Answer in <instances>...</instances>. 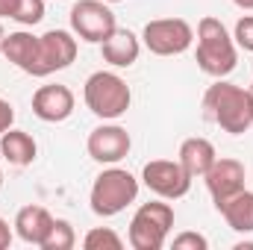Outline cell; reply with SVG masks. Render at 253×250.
Returning a JSON list of instances; mask_svg holds the SVG:
<instances>
[{"label": "cell", "instance_id": "d6986e66", "mask_svg": "<svg viewBox=\"0 0 253 250\" xmlns=\"http://www.w3.org/2000/svg\"><path fill=\"white\" fill-rule=\"evenodd\" d=\"M83 248L85 250H121L124 248V239L112 227H94V230L85 233Z\"/></svg>", "mask_w": 253, "mask_h": 250}, {"label": "cell", "instance_id": "9a60e30c", "mask_svg": "<svg viewBox=\"0 0 253 250\" xmlns=\"http://www.w3.org/2000/svg\"><path fill=\"white\" fill-rule=\"evenodd\" d=\"M100 53H103V62H109L112 68H129V65L138 62V53H141V42L135 33L129 30H115L103 44H100Z\"/></svg>", "mask_w": 253, "mask_h": 250}, {"label": "cell", "instance_id": "5bb4252c", "mask_svg": "<svg viewBox=\"0 0 253 250\" xmlns=\"http://www.w3.org/2000/svg\"><path fill=\"white\" fill-rule=\"evenodd\" d=\"M215 159H218L215 144H212L209 138H203V135H191V138H186V141L180 144V153H177V162L186 168V174H189L191 180L203 177V174L212 168Z\"/></svg>", "mask_w": 253, "mask_h": 250}, {"label": "cell", "instance_id": "44dd1931", "mask_svg": "<svg viewBox=\"0 0 253 250\" xmlns=\"http://www.w3.org/2000/svg\"><path fill=\"white\" fill-rule=\"evenodd\" d=\"M44 18V0H18L12 21H18L21 27H36Z\"/></svg>", "mask_w": 253, "mask_h": 250}, {"label": "cell", "instance_id": "603a6c76", "mask_svg": "<svg viewBox=\"0 0 253 250\" xmlns=\"http://www.w3.org/2000/svg\"><path fill=\"white\" fill-rule=\"evenodd\" d=\"M174 250H206L209 248V242H206V236H200V233H180V236H174Z\"/></svg>", "mask_w": 253, "mask_h": 250}, {"label": "cell", "instance_id": "52a82bcc", "mask_svg": "<svg viewBox=\"0 0 253 250\" xmlns=\"http://www.w3.org/2000/svg\"><path fill=\"white\" fill-rule=\"evenodd\" d=\"M194 42V30L183 18H156L141 30V44L156 56H180Z\"/></svg>", "mask_w": 253, "mask_h": 250}, {"label": "cell", "instance_id": "e0dca14e", "mask_svg": "<svg viewBox=\"0 0 253 250\" xmlns=\"http://www.w3.org/2000/svg\"><path fill=\"white\" fill-rule=\"evenodd\" d=\"M0 153L6 156L9 165L24 168V165H33V162H36L39 144H36V138H33L30 132H24V129H6V132L0 135Z\"/></svg>", "mask_w": 253, "mask_h": 250}, {"label": "cell", "instance_id": "3957f363", "mask_svg": "<svg viewBox=\"0 0 253 250\" xmlns=\"http://www.w3.org/2000/svg\"><path fill=\"white\" fill-rule=\"evenodd\" d=\"M138 197V180L118 165H109L103 168L88 191V203H91V212L100 215V218H115L121 215L129 203H135Z\"/></svg>", "mask_w": 253, "mask_h": 250}, {"label": "cell", "instance_id": "7c38bea8", "mask_svg": "<svg viewBox=\"0 0 253 250\" xmlns=\"http://www.w3.org/2000/svg\"><path fill=\"white\" fill-rule=\"evenodd\" d=\"M77 97L68 85H42L33 94V115L42 118L44 124H62L74 115Z\"/></svg>", "mask_w": 253, "mask_h": 250}, {"label": "cell", "instance_id": "d4e9b609", "mask_svg": "<svg viewBox=\"0 0 253 250\" xmlns=\"http://www.w3.org/2000/svg\"><path fill=\"white\" fill-rule=\"evenodd\" d=\"M9 245H12V227L0 218V250H9Z\"/></svg>", "mask_w": 253, "mask_h": 250}, {"label": "cell", "instance_id": "7a4b0ae2", "mask_svg": "<svg viewBox=\"0 0 253 250\" xmlns=\"http://www.w3.org/2000/svg\"><path fill=\"white\" fill-rule=\"evenodd\" d=\"M197 68L215 80H224L236 71L239 62V50H236V42L233 36L227 33V27L221 24V18H200L197 24Z\"/></svg>", "mask_w": 253, "mask_h": 250}, {"label": "cell", "instance_id": "8992f818", "mask_svg": "<svg viewBox=\"0 0 253 250\" xmlns=\"http://www.w3.org/2000/svg\"><path fill=\"white\" fill-rule=\"evenodd\" d=\"M118 30L115 12L106 0H77L71 6V33L88 44H103Z\"/></svg>", "mask_w": 253, "mask_h": 250}, {"label": "cell", "instance_id": "2e32d148", "mask_svg": "<svg viewBox=\"0 0 253 250\" xmlns=\"http://www.w3.org/2000/svg\"><path fill=\"white\" fill-rule=\"evenodd\" d=\"M15 68H21L24 74H33V65H36V53H39V36L27 33V30H18V33H9L3 39V50H0Z\"/></svg>", "mask_w": 253, "mask_h": 250}, {"label": "cell", "instance_id": "4dcf8cb0", "mask_svg": "<svg viewBox=\"0 0 253 250\" xmlns=\"http://www.w3.org/2000/svg\"><path fill=\"white\" fill-rule=\"evenodd\" d=\"M251 94H253V85H251Z\"/></svg>", "mask_w": 253, "mask_h": 250}, {"label": "cell", "instance_id": "5b68a950", "mask_svg": "<svg viewBox=\"0 0 253 250\" xmlns=\"http://www.w3.org/2000/svg\"><path fill=\"white\" fill-rule=\"evenodd\" d=\"M171 227H174V206L159 197L135 209L126 230V242L132 250H162L171 236Z\"/></svg>", "mask_w": 253, "mask_h": 250}, {"label": "cell", "instance_id": "ac0fdd59", "mask_svg": "<svg viewBox=\"0 0 253 250\" xmlns=\"http://www.w3.org/2000/svg\"><path fill=\"white\" fill-rule=\"evenodd\" d=\"M218 212L224 215V221H227L230 230H236V233H253V191L245 188V191L233 194Z\"/></svg>", "mask_w": 253, "mask_h": 250}, {"label": "cell", "instance_id": "7402d4cb", "mask_svg": "<svg viewBox=\"0 0 253 250\" xmlns=\"http://www.w3.org/2000/svg\"><path fill=\"white\" fill-rule=\"evenodd\" d=\"M233 42H236V47H242V50L253 53V15H245V18L236 21Z\"/></svg>", "mask_w": 253, "mask_h": 250}, {"label": "cell", "instance_id": "30bf717a", "mask_svg": "<svg viewBox=\"0 0 253 250\" xmlns=\"http://www.w3.org/2000/svg\"><path fill=\"white\" fill-rule=\"evenodd\" d=\"M85 150L94 162L100 165H118L121 159L129 156L132 150V138L121 124H100L88 132V141H85Z\"/></svg>", "mask_w": 253, "mask_h": 250}, {"label": "cell", "instance_id": "4fadbf2b", "mask_svg": "<svg viewBox=\"0 0 253 250\" xmlns=\"http://www.w3.org/2000/svg\"><path fill=\"white\" fill-rule=\"evenodd\" d=\"M53 215L44 209V206H24V209H18V215H15V233H18V239L21 242H27V245H36V248H42L44 245V239H47V233H50V227H53Z\"/></svg>", "mask_w": 253, "mask_h": 250}, {"label": "cell", "instance_id": "cb8c5ba5", "mask_svg": "<svg viewBox=\"0 0 253 250\" xmlns=\"http://www.w3.org/2000/svg\"><path fill=\"white\" fill-rule=\"evenodd\" d=\"M12 124H15V109H12L9 100L0 97V135H3L6 129H12Z\"/></svg>", "mask_w": 253, "mask_h": 250}, {"label": "cell", "instance_id": "9c48e42d", "mask_svg": "<svg viewBox=\"0 0 253 250\" xmlns=\"http://www.w3.org/2000/svg\"><path fill=\"white\" fill-rule=\"evenodd\" d=\"M141 183L162 200H180L191 188V177L177 159H153L141 168Z\"/></svg>", "mask_w": 253, "mask_h": 250}, {"label": "cell", "instance_id": "277c9868", "mask_svg": "<svg viewBox=\"0 0 253 250\" xmlns=\"http://www.w3.org/2000/svg\"><path fill=\"white\" fill-rule=\"evenodd\" d=\"M83 100L100 121H118L132 103L126 80L115 71H94L83 85Z\"/></svg>", "mask_w": 253, "mask_h": 250}, {"label": "cell", "instance_id": "f546056e", "mask_svg": "<svg viewBox=\"0 0 253 250\" xmlns=\"http://www.w3.org/2000/svg\"><path fill=\"white\" fill-rule=\"evenodd\" d=\"M106 3H121V0H106Z\"/></svg>", "mask_w": 253, "mask_h": 250}, {"label": "cell", "instance_id": "484cf974", "mask_svg": "<svg viewBox=\"0 0 253 250\" xmlns=\"http://www.w3.org/2000/svg\"><path fill=\"white\" fill-rule=\"evenodd\" d=\"M15 6H18V0H0V18H12Z\"/></svg>", "mask_w": 253, "mask_h": 250}, {"label": "cell", "instance_id": "f1b7e54d", "mask_svg": "<svg viewBox=\"0 0 253 250\" xmlns=\"http://www.w3.org/2000/svg\"><path fill=\"white\" fill-rule=\"evenodd\" d=\"M0 191H3V171H0Z\"/></svg>", "mask_w": 253, "mask_h": 250}, {"label": "cell", "instance_id": "4316f807", "mask_svg": "<svg viewBox=\"0 0 253 250\" xmlns=\"http://www.w3.org/2000/svg\"><path fill=\"white\" fill-rule=\"evenodd\" d=\"M239 9H248V12H253V0H233Z\"/></svg>", "mask_w": 253, "mask_h": 250}, {"label": "cell", "instance_id": "8fae6325", "mask_svg": "<svg viewBox=\"0 0 253 250\" xmlns=\"http://www.w3.org/2000/svg\"><path fill=\"white\" fill-rule=\"evenodd\" d=\"M203 180H206V188H209V194H212L215 209H221L233 194L245 191V180H248L245 162L230 159V156H221V159L212 162V168L203 174Z\"/></svg>", "mask_w": 253, "mask_h": 250}, {"label": "cell", "instance_id": "83f0119b", "mask_svg": "<svg viewBox=\"0 0 253 250\" xmlns=\"http://www.w3.org/2000/svg\"><path fill=\"white\" fill-rule=\"evenodd\" d=\"M3 39H6V33H3V27H0V50H3Z\"/></svg>", "mask_w": 253, "mask_h": 250}, {"label": "cell", "instance_id": "6da1fadb", "mask_svg": "<svg viewBox=\"0 0 253 250\" xmlns=\"http://www.w3.org/2000/svg\"><path fill=\"white\" fill-rule=\"evenodd\" d=\"M203 109L209 121H215L230 135H245L253 126V94L251 88H242L236 83H212L203 94Z\"/></svg>", "mask_w": 253, "mask_h": 250}, {"label": "cell", "instance_id": "ffe728a7", "mask_svg": "<svg viewBox=\"0 0 253 250\" xmlns=\"http://www.w3.org/2000/svg\"><path fill=\"white\" fill-rule=\"evenodd\" d=\"M74 245H77L74 227L65 218H56L53 227H50V233H47V239H44V245H42V250H71Z\"/></svg>", "mask_w": 253, "mask_h": 250}, {"label": "cell", "instance_id": "ba28073f", "mask_svg": "<svg viewBox=\"0 0 253 250\" xmlns=\"http://www.w3.org/2000/svg\"><path fill=\"white\" fill-rule=\"evenodd\" d=\"M77 59V36L68 30H47L39 36V53L30 77H50L56 71H65Z\"/></svg>", "mask_w": 253, "mask_h": 250}]
</instances>
